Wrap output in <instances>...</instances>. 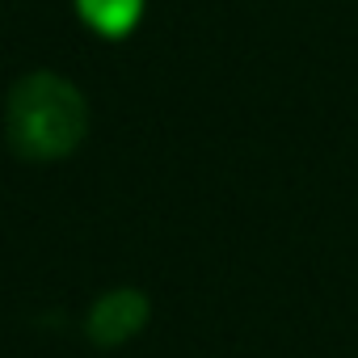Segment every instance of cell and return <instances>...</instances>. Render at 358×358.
<instances>
[{"label": "cell", "mask_w": 358, "mask_h": 358, "mask_svg": "<svg viewBox=\"0 0 358 358\" xmlns=\"http://www.w3.org/2000/svg\"><path fill=\"white\" fill-rule=\"evenodd\" d=\"M89 131V106L59 72H30L13 85L5 106L9 148L26 160H59L80 148Z\"/></svg>", "instance_id": "1"}, {"label": "cell", "mask_w": 358, "mask_h": 358, "mask_svg": "<svg viewBox=\"0 0 358 358\" xmlns=\"http://www.w3.org/2000/svg\"><path fill=\"white\" fill-rule=\"evenodd\" d=\"M148 295L135 291V287H118V291H106L93 312H89V341L101 345V350H114V345H127L143 324H148Z\"/></svg>", "instance_id": "2"}, {"label": "cell", "mask_w": 358, "mask_h": 358, "mask_svg": "<svg viewBox=\"0 0 358 358\" xmlns=\"http://www.w3.org/2000/svg\"><path fill=\"white\" fill-rule=\"evenodd\" d=\"M76 13L101 38H122L135 30V22L143 13V0H76Z\"/></svg>", "instance_id": "3"}]
</instances>
